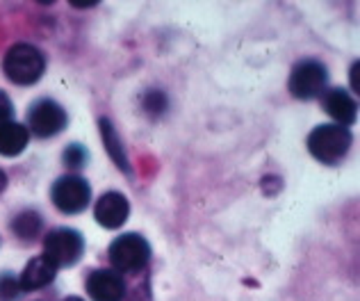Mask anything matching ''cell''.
Listing matches in <instances>:
<instances>
[{
  "instance_id": "obj_1",
  "label": "cell",
  "mask_w": 360,
  "mask_h": 301,
  "mask_svg": "<svg viewBox=\"0 0 360 301\" xmlns=\"http://www.w3.org/2000/svg\"><path fill=\"white\" fill-rule=\"evenodd\" d=\"M5 75L14 84H34L44 75L46 60L39 49L30 44H14L3 60Z\"/></svg>"
},
{
  "instance_id": "obj_2",
  "label": "cell",
  "mask_w": 360,
  "mask_h": 301,
  "mask_svg": "<svg viewBox=\"0 0 360 301\" xmlns=\"http://www.w3.org/2000/svg\"><path fill=\"white\" fill-rule=\"evenodd\" d=\"M308 148L319 162L335 165L352 148V133L342 126H319L310 133Z\"/></svg>"
},
{
  "instance_id": "obj_3",
  "label": "cell",
  "mask_w": 360,
  "mask_h": 301,
  "mask_svg": "<svg viewBox=\"0 0 360 301\" xmlns=\"http://www.w3.org/2000/svg\"><path fill=\"white\" fill-rule=\"evenodd\" d=\"M150 260V247L141 235L128 233L110 244V262L119 271H141Z\"/></svg>"
},
{
  "instance_id": "obj_4",
  "label": "cell",
  "mask_w": 360,
  "mask_h": 301,
  "mask_svg": "<svg viewBox=\"0 0 360 301\" xmlns=\"http://www.w3.org/2000/svg\"><path fill=\"white\" fill-rule=\"evenodd\" d=\"M84 240L78 231L71 229H55L44 240V256L55 267H71L82 258Z\"/></svg>"
},
{
  "instance_id": "obj_5",
  "label": "cell",
  "mask_w": 360,
  "mask_h": 301,
  "mask_svg": "<svg viewBox=\"0 0 360 301\" xmlns=\"http://www.w3.org/2000/svg\"><path fill=\"white\" fill-rule=\"evenodd\" d=\"M51 196H53V203L58 205V210L66 214H78L89 205L91 190H89V183L80 176H62L55 181Z\"/></svg>"
},
{
  "instance_id": "obj_6",
  "label": "cell",
  "mask_w": 360,
  "mask_h": 301,
  "mask_svg": "<svg viewBox=\"0 0 360 301\" xmlns=\"http://www.w3.org/2000/svg\"><path fill=\"white\" fill-rule=\"evenodd\" d=\"M326 67L317 60H303L299 62L290 75V91L292 96L301 101H310L319 96L326 87Z\"/></svg>"
},
{
  "instance_id": "obj_7",
  "label": "cell",
  "mask_w": 360,
  "mask_h": 301,
  "mask_svg": "<svg viewBox=\"0 0 360 301\" xmlns=\"http://www.w3.org/2000/svg\"><path fill=\"white\" fill-rule=\"evenodd\" d=\"M27 128L37 137H53L66 128V112L51 98L37 101L30 108V115H27Z\"/></svg>"
},
{
  "instance_id": "obj_8",
  "label": "cell",
  "mask_w": 360,
  "mask_h": 301,
  "mask_svg": "<svg viewBox=\"0 0 360 301\" xmlns=\"http://www.w3.org/2000/svg\"><path fill=\"white\" fill-rule=\"evenodd\" d=\"M87 293L94 301H121L126 297V283L112 269H96L87 278Z\"/></svg>"
},
{
  "instance_id": "obj_9",
  "label": "cell",
  "mask_w": 360,
  "mask_h": 301,
  "mask_svg": "<svg viewBox=\"0 0 360 301\" xmlns=\"http://www.w3.org/2000/svg\"><path fill=\"white\" fill-rule=\"evenodd\" d=\"M128 214H130V203L119 192L103 194L96 201V210H94V217H96V222L103 229H119V226L126 224Z\"/></svg>"
},
{
  "instance_id": "obj_10",
  "label": "cell",
  "mask_w": 360,
  "mask_h": 301,
  "mask_svg": "<svg viewBox=\"0 0 360 301\" xmlns=\"http://www.w3.org/2000/svg\"><path fill=\"white\" fill-rule=\"evenodd\" d=\"M55 274H58V267H55L46 256L32 258L25 265L21 278H18V286H21V290H39V288H46L49 283H53Z\"/></svg>"
},
{
  "instance_id": "obj_11",
  "label": "cell",
  "mask_w": 360,
  "mask_h": 301,
  "mask_svg": "<svg viewBox=\"0 0 360 301\" xmlns=\"http://www.w3.org/2000/svg\"><path fill=\"white\" fill-rule=\"evenodd\" d=\"M324 110L338 121L340 126L345 128V126L354 124V121H356L358 105H356V101L349 96L345 89L335 87V89H328L324 94Z\"/></svg>"
},
{
  "instance_id": "obj_12",
  "label": "cell",
  "mask_w": 360,
  "mask_h": 301,
  "mask_svg": "<svg viewBox=\"0 0 360 301\" xmlns=\"http://www.w3.org/2000/svg\"><path fill=\"white\" fill-rule=\"evenodd\" d=\"M27 128L14 121L0 124V155L14 158L18 153H23V148L27 146Z\"/></svg>"
},
{
  "instance_id": "obj_13",
  "label": "cell",
  "mask_w": 360,
  "mask_h": 301,
  "mask_svg": "<svg viewBox=\"0 0 360 301\" xmlns=\"http://www.w3.org/2000/svg\"><path fill=\"white\" fill-rule=\"evenodd\" d=\"M98 124H101V135H103V142H105V146H108L110 158L115 160V165L121 169L123 174H130L128 158H126V153H123V148L119 144V137L115 133V128H112V124H110L108 119H101Z\"/></svg>"
},
{
  "instance_id": "obj_14",
  "label": "cell",
  "mask_w": 360,
  "mask_h": 301,
  "mask_svg": "<svg viewBox=\"0 0 360 301\" xmlns=\"http://www.w3.org/2000/svg\"><path fill=\"white\" fill-rule=\"evenodd\" d=\"M41 226H44V219H41V214H39V212H34V210H23L21 214H16V217H14V222H12V231H14L21 240H32V238H37V235H39Z\"/></svg>"
},
{
  "instance_id": "obj_15",
  "label": "cell",
  "mask_w": 360,
  "mask_h": 301,
  "mask_svg": "<svg viewBox=\"0 0 360 301\" xmlns=\"http://www.w3.org/2000/svg\"><path fill=\"white\" fill-rule=\"evenodd\" d=\"M144 110L153 117L162 115V112L167 110V96L162 91H148L144 96Z\"/></svg>"
},
{
  "instance_id": "obj_16",
  "label": "cell",
  "mask_w": 360,
  "mask_h": 301,
  "mask_svg": "<svg viewBox=\"0 0 360 301\" xmlns=\"http://www.w3.org/2000/svg\"><path fill=\"white\" fill-rule=\"evenodd\" d=\"M62 160H64V165H66V167H71V169H80L84 162H87V150H84L80 144H71L69 148L64 150Z\"/></svg>"
},
{
  "instance_id": "obj_17",
  "label": "cell",
  "mask_w": 360,
  "mask_h": 301,
  "mask_svg": "<svg viewBox=\"0 0 360 301\" xmlns=\"http://www.w3.org/2000/svg\"><path fill=\"white\" fill-rule=\"evenodd\" d=\"M23 290L12 276H0V301H14Z\"/></svg>"
},
{
  "instance_id": "obj_18",
  "label": "cell",
  "mask_w": 360,
  "mask_h": 301,
  "mask_svg": "<svg viewBox=\"0 0 360 301\" xmlns=\"http://www.w3.org/2000/svg\"><path fill=\"white\" fill-rule=\"evenodd\" d=\"M14 115V105L5 91H0V124H7Z\"/></svg>"
},
{
  "instance_id": "obj_19",
  "label": "cell",
  "mask_w": 360,
  "mask_h": 301,
  "mask_svg": "<svg viewBox=\"0 0 360 301\" xmlns=\"http://www.w3.org/2000/svg\"><path fill=\"white\" fill-rule=\"evenodd\" d=\"M5 185H7V178H5V174H3V172H0V190H3Z\"/></svg>"
},
{
  "instance_id": "obj_20",
  "label": "cell",
  "mask_w": 360,
  "mask_h": 301,
  "mask_svg": "<svg viewBox=\"0 0 360 301\" xmlns=\"http://www.w3.org/2000/svg\"><path fill=\"white\" fill-rule=\"evenodd\" d=\"M62 301H82L80 297H66V299H62Z\"/></svg>"
}]
</instances>
